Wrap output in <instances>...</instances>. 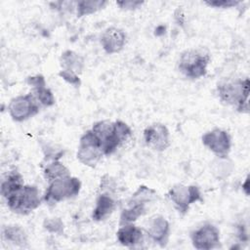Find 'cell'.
I'll list each match as a JSON object with an SVG mask.
<instances>
[{"instance_id":"6da1fadb","label":"cell","mask_w":250,"mask_h":250,"mask_svg":"<svg viewBox=\"0 0 250 250\" xmlns=\"http://www.w3.org/2000/svg\"><path fill=\"white\" fill-rule=\"evenodd\" d=\"M217 92L222 103L234 106L240 112L249 111L248 78L223 80L220 83H218Z\"/></svg>"},{"instance_id":"7a4b0ae2","label":"cell","mask_w":250,"mask_h":250,"mask_svg":"<svg viewBox=\"0 0 250 250\" xmlns=\"http://www.w3.org/2000/svg\"><path fill=\"white\" fill-rule=\"evenodd\" d=\"M39 195L36 186L23 185L5 199L12 212L20 215H27L40 205L41 199Z\"/></svg>"},{"instance_id":"3957f363","label":"cell","mask_w":250,"mask_h":250,"mask_svg":"<svg viewBox=\"0 0 250 250\" xmlns=\"http://www.w3.org/2000/svg\"><path fill=\"white\" fill-rule=\"evenodd\" d=\"M210 56L202 49H188L182 53L178 67L180 71L190 79H198L207 72Z\"/></svg>"},{"instance_id":"277c9868","label":"cell","mask_w":250,"mask_h":250,"mask_svg":"<svg viewBox=\"0 0 250 250\" xmlns=\"http://www.w3.org/2000/svg\"><path fill=\"white\" fill-rule=\"evenodd\" d=\"M81 188V182L75 177L66 176L49 183L43 199L48 204H56L60 201L76 196Z\"/></svg>"},{"instance_id":"5b68a950","label":"cell","mask_w":250,"mask_h":250,"mask_svg":"<svg viewBox=\"0 0 250 250\" xmlns=\"http://www.w3.org/2000/svg\"><path fill=\"white\" fill-rule=\"evenodd\" d=\"M76 155L82 164L92 168L96 167L104 155L102 145L92 130L86 131L81 136Z\"/></svg>"},{"instance_id":"8992f818","label":"cell","mask_w":250,"mask_h":250,"mask_svg":"<svg viewBox=\"0 0 250 250\" xmlns=\"http://www.w3.org/2000/svg\"><path fill=\"white\" fill-rule=\"evenodd\" d=\"M168 197L173 202L174 207L182 214H186L191 204L203 201L198 187L184 186L182 184L173 186L168 191Z\"/></svg>"},{"instance_id":"52a82bcc","label":"cell","mask_w":250,"mask_h":250,"mask_svg":"<svg viewBox=\"0 0 250 250\" xmlns=\"http://www.w3.org/2000/svg\"><path fill=\"white\" fill-rule=\"evenodd\" d=\"M39 102L36 97L29 93L21 95L11 100L8 111L14 121L21 122L36 115L39 112Z\"/></svg>"},{"instance_id":"ba28073f","label":"cell","mask_w":250,"mask_h":250,"mask_svg":"<svg viewBox=\"0 0 250 250\" xmlns=\"http://www.w3.org/2000/svg\"><path fill=\"white\" fill-rule=\"evenodd\" d=\"M202 144L211 150L216 156L221 159L228 157L230 147V136L229 134L222 129L215 128L207 133H205L202 138Z\"/></svg>"},{"instance_id":"9c48e42d","label":"cell","mask_w":250,"mask_h":250,"mask_svg":"<svg viewBox=\"0 0 250 250\" xmlns=\"http://www.w3.org/2000/svg\"><path fill=\"white\" fill-rule=\"evenodd\" d=\"M192 245L198 250H210L220 246V231L212 224H204L190 233Z\"/></svg>"},{"instance_id":"30bf717a","label":"cell","mask_w":250,"mask_h":250,"mask_svg":"<svg viewBox=\"0 0 250 250\" xmlns=\"http://www.w3.org/2000/svg\"><path fill=\"white\" fill-rule=\"evenodd\" d=\"M146 144L154 150L163 151L170 146V134L167 127L161 123L147 126L144 131Z\"/></svg>"},{"instance_id":"8fae6325","label":"cell","mask_w":250,"mask_h":250,"mask_svg":"<svg viewBox=\"0 0 250 250\" xmlns=\"http://www.w3.org/2000/svg\"><path fill=\"white\" fill-rule=\"evenodd\" d=\"M130 127L121 120H116L113 124V130L103 145L104 155H110L116 148L131 136Z\"/></svg>"},{"instance_id":"7c38bea8","label":"cell","mask_w":250,"mask_h":250,"mask_svg":"<svg viewBox=\"0 0 250 250\" xmlns=\"http://www.w3.org/2000/svg\"><path fill=\"white\" fill-rule=\"evenodd\" d=\"M126 43L125 32L114 26L107 27L101 36V44L107 54H115L120 52Z\"/></svg>"},{"instance_id":"4fadbf2b","label":"cell","mask_w":250,"mask_h":250,"mask_svg":"<svg viewBox=\"0 0 250 250\" xmlns=\"http://www.w3.org/2000/svg\"><path fill=\"white\" fill-rule=\"evenodd\" d=\"M147 235L160 247H165L169 240L170 225L162 216H154L146 229Z\"/></svg>"},{"instance_id":"5bb4252c","label":"cell","mask_w":250,"mask_h":250,"mask_svg":"<svg viewBox=\"0 0 250 250\" xmlns=\"http://www.w3.org/2000/svg\"><path fill=\"white\" fill-rule=\"evenodd\" d=\"M26 83L33 87V95L41 104L44 106H51L55 104V97L52 91L47 87L43 75L37 74L28 76L26 78Z\"/></svg>"},{"instance_id":"9a60e30c","label":"cell","mask_w":250,"mask_h":250,"mask_svg":"<svg viewBox=\"0 0 250 250\" xmlns=\"http://www.w3.org/2000/svg\"><path fill=\"white\" fill-rule=\"evenodd\" d=\"M116 236L121 245L130 248L137 246L143 241L142 229L132 224L122 225V227L117 230Z\"/></svg>"},{"instance_id":"2e32d148","label":"cell","mask_w":250,"mask_h":250,"mask_svg":"<svg viewBox=\"0 0 250 250\" xmlns=\"http://www.w3.org/2000/svg\"><path fill=\"white\" fill-rule=\"evenodd\" d=\"M115 207L116 202L109 195V193L103 192L96 200V206L92 213V219L97 222L104 221L114 211Z\"/></svg>"},{"instance_id":"e0dca14e","label":"cell","mask_w":250,"mask_h":250,"mask_svg":"<svg viewBox=\"0 0 250 250\" xmlns=\"http://www.w3.org/2000/svg\"><path fill=\"white\" fill-rule=\"evenodd\" d=\"M60 62L62 69L74 72L76 74L81 73L84 68L83 57L71 50H66L62 54Z\"/></svg>"},{"instance_id":"ac0fdd59","label":"cell","mask_w":250,"mask_h":250,"mask_svg":"<svg viewBox=\"0 0 250 250\" xmlns=\"http://www.w3.org/2000/svg\"><path fill=\"white\" fill-rule=\"evenodd\" d=\"M3 237L20 246V247H26L27 246V235L25 231L18 225H9L3 227L2 229Z\"/></svg>"},{"instance_id":"d6986e66","label":"cell","mask_w":250,"mask_h":250,"mask_svg":"<svg viewBox=\"0 0 250 250\" xmlns=\"http://www.w3.org/2000/svg\"><path fill=\"white\" fill-rule=\"evenodd\" d=\"M23 185V178L21 173L17 170L11 171L6 179L1 183V194L4 198H6Z\"/></svg>"},{"instance_id":"ffe728a7","label":"cell","mask_w":250,"mask_h":250,"mask_svg":"<svg viewBox=\"0 0 250 250\" xmlns=\"http://www.w3.org/2000/svg\"><path fill=\"white\" fill-rule=\"evenodd\" d=\"M146 213V205L141 203H127V208L123 209L120 215V225L131 224L139 217Z\"/></svg>"},{"instance_id":"44dd1931","label":"cell","mask_w":250,"mask_h":250,"mask_svg":"<svg viewBox=\"0 0 250 250\" xmlns=\"http://www.w3.org/2000/svg\"><path fill=\"white\" fill-rule=\"evenodd\" d=\"M69 175H70L69 170L62 163H61L58 160H55V161L47 164L44 169V177H45L46 181H48L49 183L56 179L66 177Z\"/></svg>"},{"instance_id":"7402d4cb","label":"cell","mask_w":250,"mask_h":250,"mask_svg":"<svg viewBox=\"0 0 250 250\" xmlns=\"http://www.w3.org/2000/svg\"><path fill=\"white\" fill-rule=\"evenodd\" d=\"M157 197V193L154 189L146 186H140L139 188L132 194L127 203H141L147 204L152 202Z\"/></svg>"},{"instance_id":"603a6c76","label":"cell","mask_w":250,"mask_h":250,"mask_svg":"<svg viewBox=\"0 0 250 250\" xmlns=\"http://www.w3.org/2000/svg\"><path fill=\"white\" fill-rule=\"evenodd\" d=\"M106 4L105 1L102 0H82L77 3V18L93 14L100 9L104 8Z\"/></svg>"},{"instance_id":"cb8c5ba5","label":"cell","mask_w":250,"mask_h":250,"mask_svg":"<svg viewBox=\"0 0 250 250\" xmlns=\"http://www.w3.org/2000/svg\"><path fill=\"white\" fill-rule=\"evenodd\" d=\"M43 228L51 233L62 235L63 233L64 226L62 221L60 218H50V219H46L43 222Z\"/></svg>"},{"instance_id":"d4e9b609","label":"cell","mask_w":250,"mask_h":250,"mask_svg":"<svg viewBox=\"0 0 250 250\" xmlns=\"http://www.w3.org/2000/svg\"><path fill=\"white\" fill-rule=\"evenodd\" d=\"M59 76L62 77L65 82H67L68 84H70L76 88H78L81 85V80H80L78 74H76L74 72L62 69L59 72Z\"/></svg>"},{"instance_id":"484cf974","label":"cell","mask_w":250,"mask_h":250,"mask_svg":"<svg viewBox=\"0 0 250 250\" xmlns=\"http://www.w3.org/2000/svg\"><path fill=\"white\" fill-rule=\"evenodd\" d=\"M240 2L233 1V0H213V1H206L205 4L215 8H231L238 5Z\"/></svg>"},{"instance_id":"4316f807","label":"cell","mask_w":250,"mask_h":250,"mask_svg":"<svg viewBox=\"0 0 250 250\" xmlns=\"http://www.w3.org/2000/svg\"><path fill=\"white\" fill-rule=\"evenodd\" d=\"M116 4L120 8L125 9V10H135V9H138L140 6H142L144 4V2L129 0V1H118V2H116Z\"/></svg>"},{"instance_id":"83f0119b","label":"cell","mask_w":250,"mask_h":250,"mask_svg":"<svg viewBox=\"0 0 250 250\" xmlns=\"http://www.w3.org/2000/svg\"><path fill=\"white\" fill-rule=\"evenodd\" d=\"M244 186H245V187H247V186H248V178L246 179V181H245V184H244ZM243 188L245 189V193H246V194H248V188Z\"/></svg>"}]
</instances>
